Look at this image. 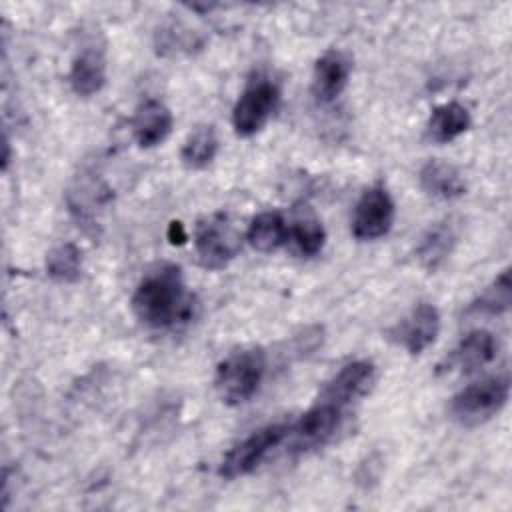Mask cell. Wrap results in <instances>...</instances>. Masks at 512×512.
I'll use <instances>...</instances> for the list:
<instances>
[{"instance_id":"obj_1","label":"cell","mask_w":512,"mask_h":512,"mask_svg":"<svg viewBox=\"0 0 512 512\" xmlns=\"http://www.w3.org/2000/svg\"><path fill=\"white\" fill-rule=\"evenodd\" d=\"M194 306V296L174 264H162L144 274L132 294L134 316L152 330H168L190 322Z\"/></svg>"},{"instance_id":"obj_2","label":"cell","mask_w":512,"mask_h":512,"mask_svg":"<svg viewBox=\"0 0 512 512\" xmlns=\"http://www.w3.org/2000/svg\"><path fill=\"white\" fill-rule=\"evenodd\" d=\"M266 374V352L262 348H240L230 352L218 366L214 386L218 396L238 406L248 402L260 388Z\"/></svg>"},{"instance_id":"obj_3","label":"cell","mask_w":512,"mask_h":512,"mask_svg":"<svg viewBox=\"0 0 512 512\" xmlns=\"http://www.w3.org/2000/svg\"><path fill=\"white\" fill-rule=\"evenodd\" d=\"M508 376H488L468 384L450 400V416L462 426H478L496 416L508 402Z\"/></svg>"},{"instance_id":"obj_4","label":"cell","mask_w":512,"mask_h":512,"mask_svg":"<svg viewBox=\"0 0 512 512\" xmlns=\"http://www.w3.org/2000/svg\"><path fill=\"white\" fill-rule=\"evenodd\" d=\"M280 102V88L274 80L258 76L250 80L232 110V126L238 136L248 138L264 128Z\"/></svg>"},{"instance_id":"obj_5","label":"cell","mask_w":512,"mask_h":512,"mask_svg":"<svg viewBox=\"0 0 512 512\" xmlns=\"http://www.w3.org/2000/svg\"><path fill=\"white\" fill-rule=\"evenodd\" d=\"M198 260L208 270H220L240 250V234L226 214H214L198 222L194 232Z\"/></svg>"},{"instance_id":"obj_6","label":"cell","mask_w":512,"mask_h":512,"mask_svg":"<svg viewBox=\"0 0 512 512\" xmlns=\"http://www.w3.org/2000/svg\"><path fill=\"white\" fill-rule=\"evenodd\" d=\"M290 424L276 422L268 424L250 436H246L242 442H238L222 460L220 464V476L232 480L250 474L256 470V466L276 448L282 444V440L288 436Z\"/></svg>"},{"instance_id":"obj_7","label":"cell","mask_w":512,"mask_h":512,"mask_svg":"<svg viewBox=\"0 0 512 512\" xmlns=\"http://www.w3.org/2000/svg\"><path fill=\"white\" fill-rule=\"evenodd\" d=\"M344 410L332 402L320 400L312 404L294 424L288 428V440L294 452L302 454L324 446L340 428Z\"/></svg>"},{"instance_id":"obj_8","label":"cell","mask_w":512,"mask_h":512,"mask_svg":"<svg viewBox=\"0 0 512 512\" xmlns=\"http://www.w3.org/2000/svg\"><path fill=\"white\" fill-rule=\"evenodd\" d=\"M394 200L390 192L376 184L368 188L356 202L352 216V234L358 240H376L390 232L394 224Z\"/></svg>"},{"instance_id":"obj_9","label":"cell","mask_w":512,"mask_h":512,"mask_svg":"<svg viewBox=\"0 0 512 512\" xmlns=\"http://www.w3.org/2000/svg\"><path fill=\"white\" fill-rule=\"evenodd\" d=\"M440 332V312L430 302H420L412 312L400 320L392 330L390 338L396 340L408 354H422L430 344H434Z\"/></svg>"},{"instance_id":"obj_10","label":"cell","mask_w":512,"mask_h":512,"mask_svg":"<svg viewBox=\"0 0 512 512\" xmlns=\"http://www.w3.org/2000/svg\"><path fill=\"white\" fill-rule=\"evenodd\" d=\"M376 380V368L368 360H354L340 368L338 374L326 382L324 390L320 392V400L332 402L346 410L354 400L362 398Z\"/></svg>"},{"instance_id":"obj_11","label":"cell","mask_w":512,"mask_h":512,"mask_svg":"<svg viewBox=\"0 0 512 512\" xmlns=\"http://www.w3.org/2000/svg\"><path fill=\"white\" fill-rule=\"evenodd\" d=\"M352 60L342 50H326L314 64L312 94L320 104L334 102L346 88Z\"/></svg>"},{"instance_id":"obj_12","label":"cell","mask_w":512,"mask_h":512,"mask_svg":"<svg viewBox=\"0 0 512 512\" xmlns=\"http://www.w3.org/2000/svg\"><path fill=\"white\" fill-rule=\"evenodd\" d=\"M496 338L488 330H472L466 334L458 346L446 356L444 364H440V372H464L470 374L486 364H490L496 358Z\"/></svg>"},{"instance_id":"obj_13","label":"cell","mask_w":512,"mask_h":512,"mask_svg":"<svg viewBox=\"0 0 512 512\" xmlns=\"http://www.w3.org/2000/svg\"><path fill=\"white\" fill-rule=\"evenodd\" d=\"M172 112L160 100H146L138 106L132 120V134L140 148H154L162 144L172 132Z\"/></svg>"},{"instance_id":"obj_14","label":"cell","mask_w":512,"mask_h":512,"mask_svg":"<svg viewBox=\"0 0 512 512\" xmlns=\"http://www.w3.org/2000/svg\"><path fill=\"white\" fill-rule=\"evenodd\" d=\"M456 242H458V224L454 218H444L432 224L418 242V248H416L418 262L426 270L434 272L452 254Z\"/></svg>"},{"instance_id":"obj_15","label":"cell","mask_w":512,"mask_h":512,"mask_svg":"<svg viewBox=\"0 0 512 512\" xmlns=\"http://www.w3.org/2000/svg\"><path fill=\"white\" fill-rule=\"evenodd\" d=\"M68 82L72 92L84 98L100 92L106 84V60L102 50L94 46L82 48L72 60Z\"/></svg>"},{"instance_id":"obj_16","label":"cell","mask_w":512,"mask_h":512,"mask_svg":"<svg viewBox=\"0 0 512 512\" xmlns=\"http://www.w3.org/2000/svg\"><path fill=\"white\" fill-rule=\"evenodd\" d=\"M420 186L426 194L438 200H454L466 194V182L462 174L442 160H428L420 168Z\"/></svg>"},{"instance_id":"obj_17","label":"cell","mask_w":512,"mask_h":512,"mask_svg":"<svg viewBox=\"0 0 512 512\" xmlns=\"http://www.w3.org/2000/svg\"><path fill=\"white\" fill-rule=\"evenodd\" d=\"M468 128H470V114L458 102H446L434 108L426 124L428 138L438 144L452 142L454 138L464 134Z\"/></svg>"},{"instance_id":"obj_18","label":"cell","mask_w":512,"mask_h":512,"mask_svg":"<svg viewBox=\"0 0 512 512\" xmlns=\"http://www.w3.org/2000/svg\"><path fill=\"white\" fill-rule=\"evenodd\" d=\"M246 240L258 252H274L288 242V224L280 212H260L252 218Z\"/></svg>"},{"instance_id":"obj_19","label":"cell","mask_w":512,"mask_h":512,"mask_svg":"<svg viewBox=\"0 0 512 512\" xmlns=\"http://www.w3.org/2000/svg\"><path fill=\"white\" fill-rule=\"evenodd\" d=\"M218 152V136L212 124L196 126L184 140L180 150V160L190 170L206 168Z\"/></svg>"},{"instance_id":"obj_20","label":"cell","mask_w":512,"mask_h":512,"mask_svg":"<svg viewBox=\"0 0 512 512\" xmlns=\"http://www.w3.org/2000/svg\"><path fill=\"white\" fill-rule=\"evenodd\" d=\"M288 240L294 242L302 256H316L324 248L326 232L322 222L310 210H304L288 224Z\"/></svg>"},{"instance_id":"obj_21","label":"cell","mask_w":512,"mask_h":512,"mask_svg":"<svg viewBox=\"0 0 512 512\" xmlns=\"http://www.w3.org/2000/svg\"><path fill=\"white\" fill-rule=\"evenodd\" d=\"M46 272L56 282H76L82 272V252L76 244L64 242L54 246L46 256Z\"/></svg>"},{"instance_id":"obj_22","label":"cell","mask_w":512,"mask_h":512,"mask_svg":"<svg viewBox=\"0 0 512 512\" xmlns=\"http://www.w3.org/2000/svg\"><path fill=\"white\" fill-rule=\"evenodd\" d=\"M510 302H512V280H510V270L506 268L478 296V300L470 306V310L482 312V314H502L510 308Z\"/></svg>"},{"instance_id":"obj_23","label":"cell","mask_w":512,"mask_h":512,"mask_svg":"<svg viewBox=\"0 0 512 512\" xmlns=\"http://www.w3.org/2000/svg\"><path fill=\"white\" fill-rule=\"evenodd\" d=\"M168 238H170V242H178V244H182L184 240H186V232H184V226L180 224V222H172L170 224V228H168Z\"/></svg>"}]
</instances>
